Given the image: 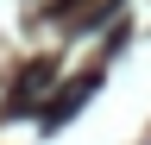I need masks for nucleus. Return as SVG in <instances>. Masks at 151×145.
<instances>
[{
    "label": "nucleus",
    "instance_id": "1",
    "mask_svg": "<svg viewBox=\"0 0 151 145\" xmlns=\"http://www.w3.org/2000/svg\"><path fill=\"white\" fill-rule=\"evenodd\" d=\"M50 82H57V69H50V63H32L25 76H19V95L6 101V114H32V107H44Z\"/></svg>",
    "mask_w": 151,
    "mask_h": 145
},
{
    "label": "nucleus",
    "instance_id": "3",
    "mask_svg": "<svg viewBox=\"0 0 151 145\" xmlns=\"http://www.w3.org/2000/svg\"><path fill=\"white\" fill-rule=\"evenodd\" d=\"M69 6H76V0H50V13H69Z\"/></svg>",
    "mask_w": 151,
    "mask_h": 145
},
{
    "label": "nucleus",
    "instance_id": "2",
    "mask_svg": "<svg viewBox=\"0 0 151 145\" xmlns=\"http://www.w3.org/2000/svg\"><path fill=\"white\" fill-rule=\"evenodd\" d=\"M94 88H101V76H82V82H69V88H63V95H57V101L44 107V126H63V120L76 114V107H82V101L94 95Z\"/></svg>",
    "mask_w": 151,
    "mask_h": 145
}]
</instances>
